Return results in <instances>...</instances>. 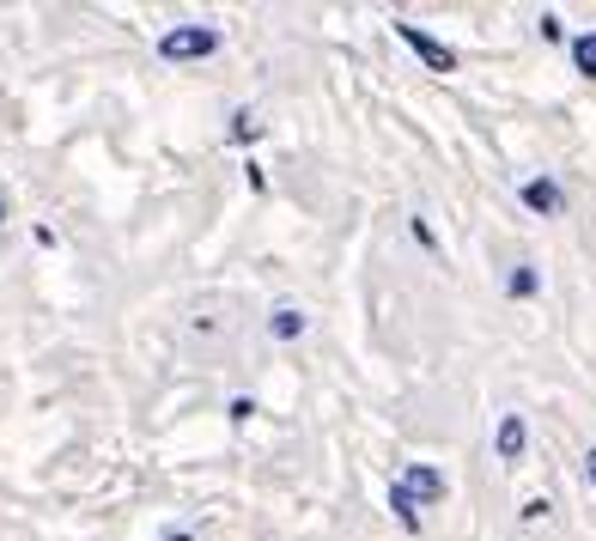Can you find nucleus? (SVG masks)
<instances>
[{
	"label": "nucleus",
	"mask_w": 596,
	"mask_h": 541,
	"mask_svg": "<svg viewBox=\"0 0 596 541\" xmlns=\"http://www.w3.org/2000/svg\"><path fill=\"white\" fill-rule=\"evenodd\" d=\"M548 511H554V505H548V499H530V505H524V523H542Z\"/></svg>",
	"instance_id": "f8f14e48"
},
{
	"label": "nucleus",
	"mask_w": 596,
	"mask_h": 541,
	"mask_svg": "<svg viewBox=\"0 0 596 541\" xmlns=\"http://www.w3.org/2000/svg\"><path fill=\"white\" fill-rule=\"evenodd\" d=\"M524 444H530V426H524V414H505L499 432H493V450H499V462H517V457H524Z\"/></svg>",
	"instance_id": "20e7f679"
},
{
	"label": "nucleus",
	"mask_w": 596,
	"mask_h": 541,
	"mask_svg": "<svg viewBox=\"0 0 596 541\" xmlns=\"http://www.w3.org/2000/svg\"><path fill=\"white\" fill-rule=\"evenodd\" d=\"M402 487H408L420 505H438V499H445V475H438L432 462H408V469H402Z\"/></svg>",
	"instance_id": "7ed1b4c3"
},
{
	"label": "nucleus",
	"mask_w": 596,
	"mask_h": 541,
	"mask_svg": "<svg viewBox=\"0 0 596 541\" xmlns=\"http://www.w3.org/2000/svg\"><path fill=\"white\" fill-rule=\"evenodd\" d=\"M524 207H530V213H560V183H548V177L524 183Z\"/></svg>",
	"instance_id": "423d86ee"
},
{
	"label": "nucleus",
	"mask_w": 596,
	"mask_h": 541,
	"mask_svg": "<svg viewBox=\"0 0 596 541\" xmlns=\"http://www.w3.org/2000/svg\"><path fill=\"white\" fill-rule=\"evenodd\" d=\"M584 481L596 487V450H584Z\"/></svg>",
	"instance_id": "ddd939ff"
},
{
	"label": "nucleus",
	"mask_w": 596,
	"mask_h": 541,
	"mask_svg": "<svg viewBox=\"0 0 596 541\" xmlns=\"http://www.w3.org/2000/svg\"><path fill=\"white\" fill-rule=\"evenodd\" d=\"M572 67H578V74H591V80H596V31H584V37H572Z\"/></svg>",
	"instance_id": "6e6552de"
},
{
	"label": "nucleus",
	"mask_w": 596,
	"mask_h": 541,
	"mask_svg": "<svg viewBox=\"0 0 596 541\" xmlns=\"http://www.w3.org/2000/svg\"><path fill=\"white\" fill-rule=\"evenodd\" d=\"M396 37L408 43V49L420 55V61L432 67V74H451V67H457V49H451V43H438L432 31H420V25H396Z\"/></svg>",
	"instance_id": "f03ea898"
},
{
	"label": "nucleus",
	"mask_w": 596,
	"mask_h": 541,
	"mask_svg": "<svg viewBox=\"0 0 596 541\" xmlns=\"http://www.w3.org/2000/svg\"><path fill=\"white\" fill-rule=\"evenodd\" d=\"M390 511H396V523H402V529H420V499H414V493L402 487V481L390 487Z\"/></svg>",
	"instance_id": "0eeeda50"
},
{
	"label": "nucleus",
	"mask_w": 596,
	"mask_h": 541,
	"mask_svg": "<svg viewBox=\"0 0 596 541\" xmlns=\"http://www.w3.org/2000/svg\"><path fill=\"white\" fill-rule=\"evenodd\" d=\"M256 134H262V122H256L250 110H238V116H232V146H250Z\"/></svg>",
	"instance_id": "9d476101"
},
{
	"label": "nucleus",
	"mask_w": 596,
	"mask_h": 541,
	"mask_svg": "<svg viewBox=\"0 0 596 541\" xmlns=\"http://www.w3.org/2000/svg\"><path fill=\"white\" fill-rule=\"evenodd\" d=\"M536 286H542V274H536L530 262L511 268V280H505V292H511V298H536Z\"/></svg>",
	"instance_id": "1a4fd4ad"
},
{
	"label": "nucleus",
	"mask_w": 596,
	"mask_h": 541,
	"mask_svg": "<svg viewBox=\"0 0 596 541\" xmlns=\"http://www.w3.org/2000/svg\"><path fill=\"white\" fill-rule=\"evenodd\" d=\"M268 335H274V341H299V335H305V311H299V304H274V311H268Z\"/></svg>",
	"instance_id": "39448f33"
},
{
	"label": "nucleus",
	"mask_w": 596,
	"mask_h": 541,
	"mask_svg": "<svg viewBox=\"0 0 596 541\" xmlns=\"http://www.w3.org/2000/svg\"><path fill=\"white\" fill-rule=\"evenodd\" d=\"M0 225H7V195H0Z\"/></svg>",
	"instance_id": "4468645a"
},
{
	"label": "nucleus",
	"mask_w": 596,
	"mask_h": 541,
	"mask_svg": "<svg viewBox=\"0 0 596 541\" xmlns=\"http://www.w3.org/2000/svg\"><path fill=\"white\" fill-rule=\"evenodd\" d=\"M220 49V31L213 25H171L159 37V61H207Z\"/></svg>",
	"instance_id": "f257e3e1"
},
{
	"label": "nucleus",
	"mask_w": 596,
	"mask_h": 541,
	"mask_svg": "<svg viewBox=\"0 0 596 541\" xmlns=\"http://www.w3.org/2000/svg\"><path fill=\"white\" fill-rule=\"evenodd\" d=\"M250 414H256V402H250V396H232V402H226V420H232V426H244Z\"/></svg>",
	"instance_id": "9b49d317"
}]
</instances>
